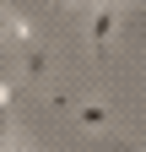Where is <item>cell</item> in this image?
Wrapping results in <instances>:
<instances>
[{
    "label": "cell",
    "mask_w": 146,
    "mask_h": 152,
    "mask_svg": "<svg viewBox=\"0 0 146 152\" xmlns=\"http://www.w3.org/2000/svg\"><path fill=\"white\" fill-rule=\"evenodd\" d=\"M114 27H119L114 0H98V6H92V22H87V38H92V44H108V38H114Z\"/></svg>",
    "instance_id": "6da1fadb"
},
{
    "label": "cell",
    "mask_w": 146,
    "mask_h": 152,
    "mask_svg": "<svg viewBox=\"0 0 146 152\" xmlns=\"http://www.w3.org/2000/svg\"><path fill=\"white\" fill-rule=\"evenodd\" d=\"M81 125L103 130V125H108V109H103V103H87V109H81Z\"/></svg>",
    "instance_id": "7a4b0ae2"
},
{
    "label": "cell",
    "mask_w": 146,
    "mask_h": 152,
    "mask_svg": "<svg viewBox=\"0 0 146 152\" xmlns=\"http://www.w3.org/2000/svg\"><path fill=\"white\" fill-rule=\"evenodd\" d=\"M43 65H49V54H43V49H33V44H27V76H43Z\"/></svg>",
    "instance_id": "3957f363"
},
{
    "label": "cell",
    "mask_w": 146,
    "mask_h": 152,
    "mask_svg": "<svg viewBox=\"0 0 146 152\" xmlns=\"http://www.w3.org/2000/svg\"><path fill=\"white\" fill-rule=\"evenodd\" d=\"M6 22H11V16H6V11H0V33H6Z\"/></svg>",
    "instance_id": "277c9868"
},
{
    "label": "cell",
    "mask_w": 146,
    "mask_h": 152,
    "mask_svg": "<svg viewBox=\"0 0 146 152\" xmlns=\"http://www.w3.org/2000/svg\"><path fill=\"white\" fill-rule=\"evenodd\" d=\"M54 6H70V0H54Z\"/></svg>",
    "instance_id": "5b68a950"
}]
</instances>
